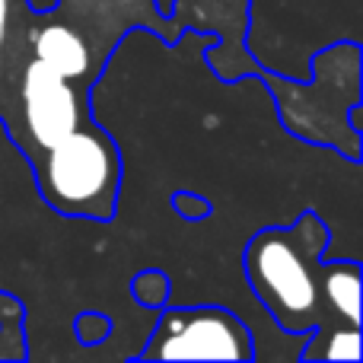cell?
<instances>
[{
    "instance_id": "cell-1",
    "label": "cell",
    "mask_w": 363,
    "mask_h": 363,
    "mask_svg": "<svg viewBox=\"0 0 363 363\" xmlns=\"http://www.w3.org/2000/svg\"><path fill=\"white\" fill-rule=\"evenodd\" d=\"M96 70L99 57L80 32L38 16L0 125L32 166L45 204L64 217L112 220L121 153L89 112Z\"/></svg>"
},
{
    "instance_id": "cell-5",
    "label": "cell",
    "mask_w": 363,
    "mask_h": 363,
    "mask_svg": "<svg viewBox=\"0 0 363 363\" xmlns=\"http://www.w3.org/2000/svg\"><path fill=\"white\" fill-rule=\"evenodd\" d=\"M35 23L38 16L26 0H0V118L6 112L19 67L29 55V38Z\"/></svg>"
},
{
    "instance_id": "cell-6",
    "label": "cell",
    "mask_w": 363,
    "mask_h": 363,
    "mask_svg": "<svg viewBox=\"0 0 363 363\" xmlns=\"http://www.w3.org/2000/svg\"><path fill=\"white\" fill-rule=\"evenodd\" d=\"M325 296L338 319H345L347 325H360V262H325Z\"/></svg>"
},
{
    "instance_id": "cell-3",
    "label": "cell",
    "mask_w": 363,
    "mask_h": 363,
    "mask_svg": "<svg viewBox=\"0 0 363 363\" xmlns=\"http://www.w3.org/2000/svg\"><path fill=\"white\" fill-rule=\"evenodd\" d=\"M140 360H255V345L230 309L172 306L160 315Z\"/></svg>"
},
{
    "instance_id": "cell-2",
    "label": "cell",
    "mask_w": 363,
    "mask_h": 363,
    "mask_svg": "<svg viewBox=\"0 0 363 363\" xmlns=\"http://www.w3.org/2000/svg\"><path fill=\"white\" fill-rule=\"evenodd\" d=\"M325 220L315 211H303L294 226L258 230L249 239L242 268L252 294L262 300L271 319L290 335H313L300 357L313 360L315 347L347 325L332 313L325 296V249H328Z\"/></svg>"
},
{
    "instance_id": "cell-7",
    "label": "cell",
    "mask_w": 363,
    "mask_h": 363,
    "mask_svg": "<svg viewBox=\"0 0 363 363\" xmlns=\"http://www.w3.org/2000/svg\"><path fill=\"white\" fill-rule=\"evenodd\" d=\"M313 360H347L357 363L360 360V328H341L332 338H325L319 347H315Z\"/></svg>"
},
{
    "instance_id": "cell-4",
    "label": "cell",
    "mask_w": 363,
    "mask_h": 363,
    "mask_svg": "<svg viewBox=\"0 0 363 363\" xmlns=\"http://www.w3.org/2000/svg\"><path fill=\"white\" fill-rule=\"evenodd\" d=\"M172 29H182V23L194 32H211L220 42V55L207 57V64H217L220 57L230 61H245L252 67V74H258L262 67H255L245 51V32H249V0H172L169 10Z\"/></svg>"
}]
</instances>
